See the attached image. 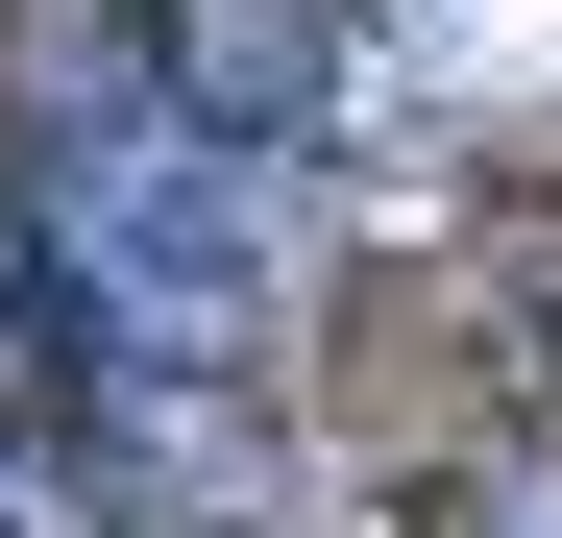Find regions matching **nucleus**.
<instances>
[{
    "instance_id": "obj_3",
    "label": "nucleus",
    "mask_w": 562,
    "mask_h": 538,
    "mask_svg": "<svg viewBox=\"0 0 562 538\" xmlns=\"http://www.w3.org/2000/svg\"><path fill=\"white\" fill-rule=\"evenodd\" d=\"M0 538H74V490H49V440L0 416Z\"/></svg>"
},
{
    "instance_id": "obj_2",
    "label": "nucleus",
    "mask_w": 562,
    "mask_h": 538,
    "mask_svg": "<svg viewBox=\"0 0 562 538\" xmlns=\"http://www.w3.org/2000/svg\"><path fill=\"white\" fill-rule=\"evenodd\" d=\"M49 392V294H25V245H0V416Z\"/></svg>"
},
{
    "instance_id": "obj_1",
    "label": "nucleus",
    "mask_w": 562,
    "mask_h": 538,
    "mask_svg": "<svg viewBox=\"0 0 562 538\" xmlns=\"http://www.w3.org/2000/svg\"><path fill=\"white\" fill-rule=\"evenodd\" d=\"M25 294L147 343V368H221V343H269V171L196 147L147 99V74H99V99H25Z\"/></svg>"
}]
</instances>
